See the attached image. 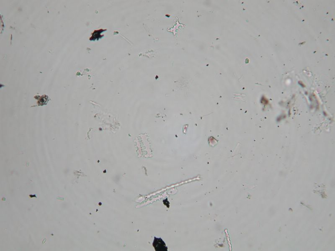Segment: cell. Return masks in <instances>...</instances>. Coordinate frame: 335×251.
<instances>
[{"label":"cell","instance_id":"6da1fadb","mask_svg":"<svg viewBox=\"0 0 335 251\" xmlns=\"http://www.w3.org/2000/svg\"><path fill=\"white\" fill-rule=\"evenodd\" d=\"M153 246L154 247L156 251H168V247H166L165 242L161 238H157L154 237Z\"/></svg>","mask_w":335,"mask_h":251},{"label":"cell","instance_id":"7a4b0ae2","mask_svg":"<svg viewBox=\"0 0 335 251\" xmlns=\"http://www.w3.org/2000/svg\"><path fill=\"white\" fill-rule=\"evenodd\" d=\"M104 31H105V30L102 29L95 31L92 34V37L90 38V40H95L96 39H98L100 38L101 37V33Z\"/></svg>","mask_w":335,"mask_h":251}]
</instances>
